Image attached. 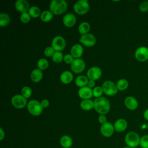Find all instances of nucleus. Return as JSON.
Masks as SVG:
<instances>
[{
  "instance_id": "nucleus-26",
  "label": "nucleus",
  "mask_w": 148,
  "mask_h": 148,
  "mask_svg": "<svg viewBox=\"0 0 148 148\" xmlns=\"http://www.w3.org/2000/svg\"><path fill=\"white\" fill-rule=\"evenodd\" d=\"M28 13L30 14L31 17L32 18H37L38 17L40 16V14L42 13L40 9L36 6H32L31 7H30L29 10H28Z\"/></svg>"
},
{
  "instance_id": "nucleus-23",
  "label": "nucleus",
  "mask_w": 148,
  "mask_h": 148,
  "mask_svg": "<svg viewBox=\"0 0 148 148\" xmlns=\"http://www.w3.org/2000/svg\"><path fill=\"white\" fill-rule=\"evenodd\" d=\"M60 142L62 147L64 148H69L72 146L73 142L72 139L69 135H63L61 137Z\"/></svg>"
},
{
  "instance_id": "nucleus-38",
  "label": "nucleus",
  "mask_w": 148,
  "mask_h": 148,
  "mask_svg": "<svg viewBox=\"0 0 148 148\" xmlns=\"http://www.w3.org/2000/svg\"><path fill=\"white\" fill-rule=\"evenodd\" d=\"M140 11L142 12H146L148 11V1L142 2L139 6Z\"/></svg>"
},
{
  "instance_id": "nucleus-19",
  "label": "nucleus",
  "mask_w": 148,
  "mask_h": 148,
  "mask_svg": "<svg viewBox=\"0 0 148 148\" xmlns=\"http://www.w3.org/2000/svg\"><path fill=\"white\" fill-rule=\"evenodd\" d=\"M60 79L63 84H68L73 80V75L71 72L69 71H65L60 75Z\"/></svg>"
},
{
  "instance_id": "nucleus-18",
  "label": "nucleus",
  "mask_w": 148,
  "mask_h": 148,
  "mask_svg": "<svg viewBox=\"0 0 148 148\" xmlns=\"http://www.w3.org/2000/svg\"><path fill=\"white\" fill-rule=\"evenodd\" d=\"M83 47L80 44H75L73 45L71 49V54L75 58H80L83 54Z\"/></svg>"
},
{
  "instance_id": "nucleus-39",
  "label": "nucleus",
  "mask_w": 148,
  "mask_h": 148,
  "mask_svg": "<svg viewBox=\"0 0 148 148\" xmlns=\"http://www.w3.org/2000/svg\"><path fill=\"white\" fill-rule=\"evenodd\" d=\"M98 121L101 124H103L107 122V118L103 114H100L98 117Z\"/></svg>"
},
{
  "instance_id": "nucleus-10",
  "label": "nucleus",
  "mask_w": 148,
  "mask_h": 148,
  "mask_svg": "<svg viewBox=\"0 0 148 148\" xmlns=\"http://www.w3.org/2000/svg\"><path fill=\"white\" fill-rule=\"evenodd\" d=\"M86 67V64L83 60L81 58L74 59L72 63L71 64V68L75 73H80L83 72Z\"/></svg>"
},
{
  "instance_id": "nucleus-3",
  "label": "nucleus",
  "mask_w": 148,
  "mask_h": 148,
  "mask_svg": "<svg viewBox=\"0 0 148 148\" xmlns=\"http://www.w3.org/2000/svg\"><path fill=\"white\" fill-rule=\"evenodd\" d=\"M140 138L139 135L134 131L128 132L125 136V142L126 145L131 148L138 147L140 143Z\"/></svg>"
},
{
  "instance_id": "nucleus-27",
  "label": "nucleus",
  "mask_w": 148,
  "mask_h": 148,
  "mask_svg": "<svg viewBox=\"0 0 148 148\" xmlns=\"http://www.w3.org/2000/svg\"><path fill=\"white\" fill-rule=\"evenodd\" d=\"M10 21V17L9 15L5 13H0V26L5 27L8 25Z\"/></svg>"
},
{
  "instance_id": "nucleus-30",
  "label": "nucleus",
  "mask_w": 148,
  "mask_h": 148,
  "mask_svg": "<svg viewBox=\"0 0 148 148\" xmlns=\"http://www.w3.org/2000/svg\"><path fill=\"white\" fill-rule=\"evenodd\" d=\"M37 66L38 69H40L41 71L45 70L49 66V62L45 58H40L37 62Z\"/></svg>"
},
{
  "instance_id": "nucleus-43",
  "label": "nucleus",
  "mask_w": 148,
  "mask_h": 148,
  "mask_svg": "<svg viewBox=\"0 0 148 148\" xmlns=\"http://www.w3.org/2000/svg\"><path fill=\"white\" fill-rule=\"evenodd\" d=\"M143 117L145 120L148 121V109H146L143 113Z\"/></svg>"
},
{
  "instance_id": "nucleus-34",
  "label": "nucleus",
  "mask_w": 148,
  "mask_h": 148,
  "mask_svg": "<svg viewBox=\"0 0 148 148\" xmlns=\"http://www.w3.org/2000/svg\"><path fill=\"white\" fill-rule=\"evenodd\" d=\"M103 90L102 87L100 86H96L92 89V94L93 97H95L96 98L101 97L102 94H103Z\"/></svg>"
},
{
  "instance_id": "nucleus-31",
  "label": "nucleus",
  "mask_w": 148,
  "mask_h": 148,
  "mask_svg": "<svg viewBox=\"0 0 148 148\" xmlns=\"http://www.w3.org/2000/svg\"><path fill=\"white\" fill-rule=\"evenodd\" d=\"M64 57L61 51H56L52 57V60L55 63H60L64 60Z\"/></svg>"
},
{
  "instance_id": "nucleus-21",
  "label": "nucleus",
  "mask_w": 148,
  "mask_h": 148,
  "mask_svg": "<svg viewBox=\"0 0 148 148\" xmlns=\"http://www.w3.org/2000/svg\"><path fill=\"white\" fill-rule=\"evenodd\" d=\"M30 78L31 80L35 83H38L40 82L43 78L42 71L38 68L34 69L31 72Z\"/></svg>"
},
{
  "instance_id": "nucleus-12",
  "label": "nucleus",
  "mask_w": 148,
  "mask_h": 148,
  "mask_svg": "<svg viewBox=\"0 0 148 148\" xmlns=\"http://www.w3.org/2000/svg\"><path fill=\"white\" fill-rule=\"evenodd\" d=\"M102 72L101 69L98 66H92L89 68L87 72V76L89 80H97L102 76Z\"/></svg>"
},
{
  "instance_id": "nucleus-7",
  "label": "nucleus",
  "mask_w": 148,
  "mask_h": 148,
  "mask_svg": "<svg viewBox=\"0 0 148 148\" xmlns=\"http://www.w3.org/2000/svg\"><path fill=\"white\" fill-rule=\"evenodd\" d=\"M11 103L17 109H23L28 104L27 99L21 94H16L13 96L11 99Z\"/></svg>"
},
{
  "instance_id": "nucleus-35",
  "label": "nucleus",
  "mask_w": 148,
  "mask_h": 148,
  "mask_svg": "<svg viewBox=\"0 0 148 148\" xmlns=\"http://www.w3.org/2000/svg\"><path fill=\"white\" fill-rule=\"evenodd\" d=\"M139 145L142 148H148V135H145L140 138Z\"/></svg>"
},
{
  "instance_id": "nucleus-15",
  "label": "nucleus",
  "mask_w": 148,
  "mask_h": 148,
  "mask_svg": "<svg viewBox=\"0 0 148 148\" xmlns=\"http://www.w3.org/2000/svg\"><path fill=\"white\" fill-rule=\"evenodd\" d=\"M76 22V18L74 14L68 13L65 14L62 18V23L66 27H73Z\"/></svg>"
},
{
  "instance_id": "nucleus-20",
  "label": "nucleus",
  "mask_w": 148,
  "mask_h": 148,
  "mask_svg": "<svg viewBox=\"0 0 148 148\" xmlns=\"http://www.w3.org/2000/svg\"><path fill=\"white\" fill-rule=\"evenodd\" d=\"M127 122L124 119H119L117 120L114 124V128L117 132H123L125 131L127 127Z\"/></svg>"
},
{
  "instance_id": "nucleus-44",
  "label": "nucleus",
  "mask_w": 148,
  "mask_h": 148,
  "mask_svg": "<svg viewBox=\"0 0 148 148\" xmlns=\"http://www.w3.org/2000/svg\"><path fill=\"white\" fill-rule=\"evenodd\" d=\"M124 148H131V147H130L127 146V147H124Z\"/></svg>"
},
{
  "instance_id": "nucleus-16",
  "label": "nucleus",
  "mask_w": 148,
  "mask_h": 148,
  "mask_svg": "<svg viewBox=\"0 0 148 148\" xmlns=\"http://www.w3.org/2000/svg\"><path fill=\"white\" fill-rule=\"evenodd\" d=\"M16 10L20 12H28L29 9V5L26 0H17L14 4Z\"/></svg>"
},
{
  "instance_id": "nucleus-28",
  "label": "nucleus",
  "mask_w": 148,
  "mask_h": 148,
  "mask_svg": "<svg viewBox=\"0 0 148 148\" xmlns=\"http://www.w3.org/2000/svg\"><path fill=\"white\" fill-rule=\"evenodd\" d=\"M53 17V14L50 10H45L42 12L40 18L43 22H49L51 20Z\"/></svg>"
},
{
  "instance_id": "nucleus-22",
  "label": "nucleus",
  "mask_w": 148,
  "mask_h": 148,
  "mask_svg": "<svg viewBox=\"0 0 148 148\" xmlns=\"http://www.w3.org/2000/svg\"><path fill=\"white\" fill-rule=\"evenodd\" d=\"M88 81L89 79L87 76L79 75L75 79V83L77 87L81 88L86 86L88 84Z\"/></svg>"
},
{
  "instance_id": "nucleus-25",
  "label": "nucleus",
  "mask_w": 148,
  "mask_h": 148,
  "mask_svg": "<svg viewBox=\"0 0 148 148\" xmlns=\"http://www.w3.org/2000/svg\"><path fill=\"white\" fill-rule=\"evenodd\" d=\"M90 30V25L88 22H86V21L82 22L78 27L79 32L82 35L88 33Z\"/></svg>"
},
{
  "instance_id": "nucleus-24",
  "label": "nucleus",
  "mask_w": 148,
  "mask_h": 148,
  "mask_svg": "<svg viewBox=\"0 0 148 148\" xmlns=\"http://www.w3.org/2000/svg\"><path fill=\"white\" fill-rule=\"evenodd\" d=\"M80 108L86 111H88L94 108V101L91 99H84L82 100L80 104Z\"/></svg>"
},
{
  "instance_id": "nucleus-42",
  "label": "nucleus",
  "mask_w": 148,
  "mask_h": 148,
  "mask_svg": "<svg viewBox=\"0 0 148 148\" xmlns=\"http://www.w3.org/2000/svg\"><path fill=\"white\" fill-rule=\"evenodd\" d=\"M5 137V132L2 128H0V140H2Z\"/></svg>"
},
{
  "instance_id": "nucleus-14",
  "label": "nucleus",
  "mask_w": 148,
  "mask_h": 148,
  "mask_svg": "<svg viewBox=\"0 0 148 148\" xmlns=\"http://www.w3.org/2000/svg\"><path fill=\"white\" fill-rule=\"evenodd\" d=\"M78 95L83 100L90 99L92 96V89L88 86L81 87L78 90Z\"/></svg>"
},
{
  "instance_id": "nucleus-37",
  "label": "nucleus",
  "mask_w": 148,
  "mask_h": 148,
  "mask_svg": "<svg viewBox=\"0 0 148 148\" xmlns=\"http://www.w3.org/2000/svg\"><path fill=\"white\" fill-rule=\"evenodd\" d=\"M74 59L75 58L71 54H66L64 57V61L67 64H71Z\"/></svg>"
},
{
  "instance_id": "nucleus-9",
  "label": "nucleus",
  "mask_w": 148,
  "mask_h": 148,
  "mask_svg": "<svg viewBox=\"0 0 148 148\" xmlns=\"http://www.w3.org/2000/svg\"><path fill=\"white\" fill-rule=\"evenodd\" d=\"M96 38L95 36L90 33H87L86 34L82 35L80 36L79 42L86 47H92L96 43Z\"/></svg>"
},
{
  "instance_id": "nucleus-11",
  "label": "nucleus",
  "mask_w": 148,
  "mask_h": 148,
  "mask_svg": "<svg viewBox=\"0 0 148 148\" xmlns=\"http://www.w3.org/2000/svg\"><path fill=\"white\" fill-rule=\"evenodd\" d=\"M135 58L140 62H145L148 60V48L140 46L136 49L135 52Z\"/></svg>"
},
{
  "instance_id": "nucleus-36",
  "label": "nucleus",
  "mask_w": 148,
  "mask_h": 148,
  "mask_svg": "<svg viewBox=\"0 0 148 148\" xmlns=\"http://www.w3.org/2000/svg\"><path fill=\"white\" fill-rule=\"evenodd\" d=\"M56 51L52 47V46H48L46 47L44 50V54L45 56L47 57H52L55 53Z\"/></svg>"
},
{
  "instance_id": "nucleus-32",
  "label": "nucleus",
  "mask_w": 148,
  "mask_h": 148,
  "mask_svg": "<svg viewBox=\"0 0 148 148\" xmlns=\"http://www.w3.org/2000/svg\"><path fill=\"white\" fill-rule=\"evenodd\" d=\"M21 94L26 99L29 98L32 95V90L29 87L24 86L21 88Z\"/></svg>"
},
{
  "instance_id": "nucleus-17",
  "label": "nucleus",
  "mask_w": 148,
  "mask_h": 148,
  "mask_svg": "<svg viewBox=\"0 0 148 148\" xmlns=\"http://www.w3.org/2000/svg\"><path fill=\"white\" fill-rule=\"evenodd\" d=\"M124 104L126 108L131 110H134L138 106V102L136 99L132 96H128L124 100Z\"/></svg>"
},
{
  "instance_id": "nucleus-6",
  "label": "nucleus",
  "mask_w": 148,
  "mask_h": 148,
  "mask_svg": "<svg viewBox=\"0 0 148 148\" xmlns=\"http://www.w3.org/2000/svg\"><path fill=\"white\" fill-rule=\"evenodd\" d=\"M103 93L108 96H112L117 93L116 84L111 80L105 81L102 85Z\"/></svg>"
},
{
  "instance_id": "nucleus-13",
  "label": "nucleus",
  "mask_w": 148,
  "mask_h": 148,
  "mask_svg": "<svg viewBox=\"0 0 148 148\" xmlns=\"http://www.w3.org/2000/svg\"><path fill=\"white\" fill-rule=\"evenodd\" d=\"M114 125L109 122L102 124L100 128V131L101 134L106 138L110 137L114 132Z\"/></svg>"
},
{
  "instance_id": "nucleus-41",
  "label": "nucleus",
  "mask_w": 148,
  "mask_h": 148,
  "mask_svg": "<svg viewBox=\"0 0 148 148\" xmlns=\"http://www.w3.org/2000/svg\"><path fill=\"white\" fill-rule=\"evenodd\" d=\"M95 82L94 80H89L88 82V84H87V86L88 87H90V88H94L95 86Z\"/></svg>"
},
{
  "instance_id": "nucleus-40",
  "label": "nucleus",
  "mask_w": 148,
  "mask_h": 148,
  "mask_svg": "<svg viewBox=\"0 0 148 148\" xmlns=\"http://www.w3.org/2000/svg\"><path fill=\"white\" fill-rule=\"evenodd\" d=\"M40 104H41V106L43 108H46L49 106L50 103H49V101L47 99H44L42 100V101L40 102Z\"/></svg>"
},
{
  "instance_id": "nucleus-8",
  "label": "nucleus",
  "mask_w": 148,
  "mask_h": 148,
  "mask_svg": "<svg viewBox=\"0 0 148 148\" xmlns=\"http://www.w3.org/2000/svg\"><path fill=\"white\" fill-rule=\"evenodd\" d=\"M51 46L56 51H61L65 49L66 41L62 36L60 35L56 36L52 40Z\"/></svg>"
},
{
  "instance_id": "nucleus-1",
  "label": "nucleus",
  "mask_w": 148,
  "mask_h": 148,
  "mask_svg": "<svg viewBox=\"0 0 148 148\" xmlns=\"http://www.w3.org/2000/svg\"><path fill=\"white\" fill-rule=\"evenodd\" d=\"M94 108L99 114L105 115L109 112L110 103L106 98L101 97L94 100Z\"/></svg>"
},
{
  "instance_id": "nucleus-4",
  "label": "nucleus",
  "mask_w": 148,
  "mask_h": 148,
  "mask_svg": "<svg viewBox=\"0 0 148 148\" xmlns=\"http://www.w3.org/2000/svg\"><path fill=\"white\" fill-rule=\"evenodd\" d=\"M28 111L30 114L35 116H39L43 112L40 102L35 99H32L28 102L27 105Z\"/></svg>"
},
{
  "instance_id": "nucleus-5",
  "label": "nucleus",
  "mask_w": 148,
  "mask_h": 148,
  "mask_svg": "<svg viewBox=\"0 0 148 148\" xmlns=\"http://www.w3.org/2000/svg\"><path fill=\"white\" fill-rule=\"evenodd\" d=\"M90 9V5L87 0H80L73 5V10L76 13L83 15L87 13Z\"/></svg>"
},
{
  "instance_id": "nucleus-2",
  "label": "nucleus",
  "mask_w": 148,
  "mask_h": 148,
  "mask_svg": "<svg viewBox=\"0 0 148 148\" xmlns=\"http://www.w3.org/2000/svg\"><path fill=\"white\" fill-rule=\"evenodd\" d=\"M49 9L53 14L60 15L67 10L68 3L64 0H52Z\"/></svg>"
},
{
  "instance_id": "nucleus-33",
  "label": "nucleus",
  "mask_w": 148,
  "mask_h": 148,
  "mask_svg": "<svg viewBox=\"0 0 148 148\" xmlns=\"http://www.w3.org/2000/svg\"><path fill=\"white\" fill-rule=\"evenodd\" d=\"M31 17L28 12L22 13L20 16V21L24 24L28 23L31 20Z\"/></svg>"
},
{
  "instance_id": "nucleus-29",
  "label": "nucleus",
  "mask_w": 148,
  "mask_h": 148,
  "mask_svg": "<svg viewBox=\"0 0 148 148\" xmlns=\"http://www.w3.org/2000/svg\"><path fill=\"white\" fill-rule=\"evenodd\" d=\"M116 87L118 90L124 91L126 90L128 87V82L125 79H121L116 83Z\"/></svg>"
}]
</instances>
